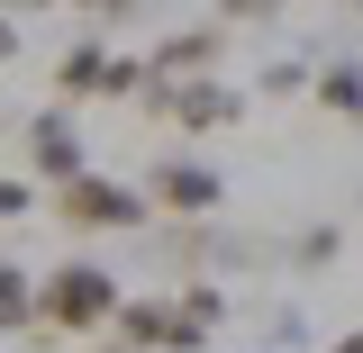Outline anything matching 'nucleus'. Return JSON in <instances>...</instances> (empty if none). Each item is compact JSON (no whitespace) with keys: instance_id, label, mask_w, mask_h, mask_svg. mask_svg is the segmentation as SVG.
I'll use <instances>...</instances> for the list:
<instances>
[{"instance_id":"2","label":"nucleus","mask_w":363,"mask_h":353,"mask_svg":"<svg viewBox=\"0 0 363 353\" xmlns=\"http://www.w3.org/2000/svg\"><path fill=\"white\" fill-rule=\"evenodd\" d=\"M55 91H64V109L73 100H145V54H109L100 37H73L55 64Z\"/></svg>"},{"instance_id":"10","label":"nucleus","mask_w":363,"mask_h":353,"mask_svg":"<svg viewBox=\"0 0 363 353\" xmlns=\"http://www.w3.org/2000/svg\"><path fill=\"white\" fill-rule=\"evenodd\" d=\"M0 335H37V272L0 254Z\"/></svg>"},{"instance_id":"5","label":"nucleus","mask_w":363,"mask_h":353,"mask_svg":"<svg viewBox=\"0 0 363 353\" xmlns=\"http://www.w3.org/2000/svg\"><path fill=\"white\" fill-rule=\"evenodd\" d=\"M118 345H128V353H209V335L191 326L182 290H145V299L118 308Z\"/></svg>"},{"instance_id":"14","label":"nucleus","mask_w":363,"mask_h":353,"mask_svg":"<svg viewBox=\"0 0 363 353\" xmlns=\"http://www.w3.org/2000/svg\"><path fill=\"white\" fill-rule=\"evenodd\" d=\"M327 353H363V326H354V335H336V345H327Z\"/></svg>"},{"instance_id":"12","label":"nucleus","mask_w":363,"mask_h":353,"mask_svg":"<svg viewBox=\"0 0 363 353\" xmlns=\"http://www.w3.org/2000/svg\"><path fill=\"white\" fill-rule=\"evenodd\" d=\"M336 245H345L336 226H309V236H300V263H336Z\"/></svg>"},{"instance_id":"3","label":"nucleus","mask_w":363,"mask_h":353,"mask_svg":"<svg viewBox=\"0 0 363 353\" xmlns=\"http://www.w3.org/2000/svg\"><path fill=\"white\" fill-rule=\"evenodd\" d=\"M55 218L73 226V236H128V226H145L155 209H145V190H128V181L82 173V181H64V190H55Z\"/></svg>"},{"instance_id":"7","label":"nucleus","mask_w":363,"mask_h":353,"mask_svg":"<svg viewBox=\"0 0 363 353\" xmlns=\"http://www.w3.org/2000/svg\"><path fill=\"white\" fill-rule=\"evenodd\" d=\"M28 163H37V181H55V190L91 173V163H82V127H73V109H64V100H55L45 118H28Z\"/></svg>"},{"instance_id":"8","label":"nucleus","mask_w":363,"mask_h":353,"mask_svg":"<svg viewBox=\"0 0 363 353\" xmlns=\"http://www.w3.org/2000/svg\"><path fill=\"white\" fill-rule=\"evenodd\" d=\"M218 54H227L218 28H182V37H164L155 54H145V82H164V91H173V82H209Z\"/></svg>"},{"instance_id":"13","label":"nucleus","mask_w":363,"mask_h":353,"mask_svg":"<svg viewBox=\"0 0 363 353\" xmlns=\"http://www.w3.org/2000/svg\"><path fill=\"white\" fill-rule=\"evenodd\" d=\"M9 54H18V28H9V18H0V64H9Z\"/></svg>"},{"instance_id":"15","label":"nucleus","mask_w":363,"mask_h":353,"mask_svg":"<svg viewBox=\"0 0 363 353\" xmlns=\"http://www.w3.org/2000/svg\"><path fill=\"white\" fill-rule=\"evenodd\" d=\"M100 353H128V345H100Z\"/></svg>"},{"instance_id":"9","label":"nucleus","mask_w":363,"mask_h":353,"mask_svg":"<svg viewBox=\"0 0 363 353\" xmlns=\"http://www.w3.org/2000/svg\"><path fill=\"white\" fill-rule=\"evenodd\" d=\"M309 100H318V118H345V127H363V64H354V54L318 64V73H309Z\"/></svg>"},{"instance_id":"1","label":"nucleus","mask_w":363,"mask_h":353,"mask_svg":"<svg viewBox=\"0 0 363 353\" xmlns=\"http://www.w3.org/2000/svg\"><path fill=\"white\" fill-rule=\"evenodd\" d=\"M128 308V290L109 281V263H55L37 281V345H64V335H100V326H118Z\"/></svg>"},{"instance_id":"11","label":"nucleus","mask_w":363,"mask_h":353,"mask_svg":"<svg viewBox=\"0 0 363 353\" xmlns=\"http://www.w3.org/2000/svg\"><path fill=\"white\" fill-rule=\"evenodd\" d=\"M182 308H191V326L209 335V326H218V317H227V299H218V290H209V281H182Z\"/></svg>"},{"instance_id":"4","label":"nucleus","mask_w":363,"mask_h":353,"mask_svg":"<svg viewBox=\"0 0 363 353\" xmlns=\"http://www.w3.org/2000/svg\"><path fill=\"white\" fill-rule=\"evenodd\" d=\"M145 118H164V127H182V136H218V127H236V118H245V91L236 82H218V73H209V82H145Z\"/></svg>"},{"instance_id":"6","label":"nucleus","mask_w":363,"mask_h":353,"mask_svg":"<svg viewBox=\"0 0 363 353\" xmlns=\"http://www.w3.org/2000/svg\"><path fill=\"white\" fill-rule=\"evenodd\" d=\"M218 190H227V181L209 173V163L164 154V163L145 173V209H155V218H209V209H218Z\"/></svg>"}]
</instances>
